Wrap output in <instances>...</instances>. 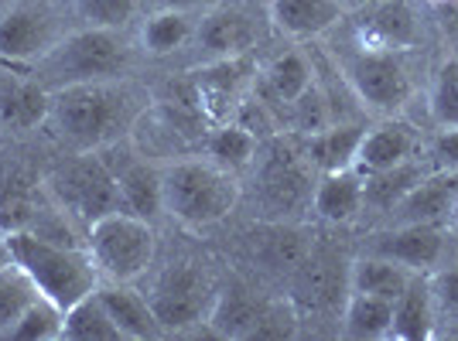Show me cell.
Instances as JSON below:
<instances>
[{"instance_id": "cell-9", "label": "cell", "mask_w": 458, "mask_h": 341, "mask_svg": "<svg viewBox=\"0 0 458 341\" xmlns=\"http://www.w3.org/2000/svg\"><path fill=\"white\" fill-rule=\"evenodd\" d=\"M345 79L356 99L373 113H394L411 99V76L394 48H369L345 62Z\"/></svg>"}, {"instance_id": "cell-26", "label": "cell", "mask_w": 458, "mask_h": 341, "mask_svg": "<svg viewBox=\"0 0 458 341\" xmlns=\"http://www.w3.org/2000/svg\"><path fill=\"white\" fill-rule=\"evenodd\" d=\"M195 35V11H154L140 28V45L154 58H165L191 45Z\"/></svg>"}, {"instance_id": "cell-18", "label": "cell", "mask_w": 458, "mask_h": 341, "mask_svg": "<svg viewBox=\"0 0 458 341\" xmlns=\"http://www.w3.org/2000/svg\"><path fill=\"white\" fill-rule=\"evenodd\" d=\"M270 24L287 38H318L343 18L339 0H270Z\"/></svg>"}, {"instance_id": "cell-42", "label": "cell", "mask_w": 458, "mask_h": 341, "mask_svg": "<svg viewBox=\"0 0 458 341\" xmlns=\"http://www.w3.org/2000/svg\"><path fill=\"white\" fill-rule=\"evenodd\" d=\"M7 263H14V260H11V243H7V232L0 229V266H7Z\"/></svg>"}, {"instance_id": "cell-34", "label": "cell", "mask_w": 458, "mask_h": 341, "mask_svg": "<svg viewBox=\"0 0 458 341\" xmlns=\"http://www.w3.org/2000/svg\"><path fill=\"white\" fill-rule=\"evenodd\" d=\"M373 14H369V24H363V38H369L366 45L369 48H397L403 41L411 38V14L397 7V4H390V0H383V4H373L369 7Z\"/></svg>"}, {"instance_id": "cell-13", "label": "cell", "mask_w": 458, "mask_h": 341, "mask_svg": "<svg viewBox=\"0 0 458 341\" xmlns=\"http://www.w3.org/2000/svg\"><path fill=\"white\" fill-rule=\"evenodd\" d=\"M373 253L407 266L411 273H428L431 266H438L445 253V232L441 226H428V222H401L397 229L383 232Z\"/></svg>"}, {"instance_id": "cell-41", "label": "cell", "mask_w": 458, "mask_h": 341, "mask_svg": "<svg viewBox=\"0 0 458 341\" xmlns=\"http://www.w3.org/2000/svg\"><path fill=\"white\" fill-rule=\"evenodd\" d=\"M209 0H154L157 11H202Z\"/></svg>"}, {"instance_id": "cell-43", "label": "cell", "mask_w": 458, "mask_h": 341, "mask_svg": "<svg viewBox=\"0 0 458 341\" xmlns=\"http://www.w3.org/2000/svg\"><path fill=\"white\" fill-rule=\"evenodd\" d=\"M445 226H448L452 236H458V195H455V205H452V212H448V222H445Z\"/></svg>"}, {"instance_id": "cell-11", "label": "cell", "mask_w": 458, "mask_h": 341, "mask_svg": "<svg viewBox=\"0 0 458 341\" xmlns=\"http://www.w3.org/2000/svg\"><path fill=\"white\" fill-rule=\"evenodd\" d=\"M191 103H199V113L209 120H226L236 113L247 89V55L202 62L189 76Z\"/></svg>"}, {"instance_id": "cell-22", "label": "cell", "mask_w": 458, "mask_h": 341, "mask_svg": "<svg viewBox=\"0 0 458 341\" xmlns=\"http://www.w3.org/2000/svg\"><path fill=\"white\" fill-rule=\"evenodd\" d=\"M335 253H311L298 260L294 270V294L311 307H328L339 301V290H349V266L339 270Z\"/></svg>"}, {"instance_id": "cell-19", "label": "cell", "mask_w": 458, "mask_h": 341, "mask_svg": "<svg viewBox=\"0 0 458 341\" xmlns=\"http://www.w3.org/2000/svg\"><path fill=\"white\" fill-rule=\"evenodd\" d=\"M52 110V89H45L35 76L7 79L0 86V123L11 130H35L41 123H48Z\"/></svg>"}, {"instance_id": "cell-20", "label": "cell", "mask_w": 458, "mask_h": 341, "mask_svg": "<svg viewBox=\"0 0 458 341\" xmlns=\"http://www.w3.org/2000/svg\"><path fill=\"white\" fill-rule=\"evenodd\" d=\"M96 294H99V301L106 304V311H110V318H114V324L120 328L123 338L144 341V338H161V335H165L157 318H154L148 297L137 294L131 284H114V280H106V284L96 287Z\"/></svg>"}, {"instance_id": "cell-16", "label": "cell", "mask_w": 458, "mask_h": 341, "mask_svg": "<svg viewBox=\"0 0 458 341\" xmlns=\"http://www.w3.org/2000/svg\"><path fill=\"white\" fill-rule=\"evenodd\" d=\"M366 205V185L363 174L356 168L328 170L318 178V185L311 191V209L318 219L332 222V226H345L352 222Z\"/></svg>"}, {"instance_id": "cell-24", "label": "cell", "mask_w": 458, "mask_h": 341, "mask_svg": "<svg viewBox=\"0 0 458 341\" xmlns=\"http://www.w3.org/2000/svg\"><path fill=\"white\" fill-rule=\"evenodd\" d=\"M411 270L386 256H363L349 263V294H373L383 301H397L407 284H411Z\"/></svg>"}, {"instance_id": "cell-3", "label": "cell", "mask_w": 458, "mask_h": 341, "mask_svg": "<svg viewBox=\"0 0 458 341\" xmlns=\"http://www.w3.org/2000/svg\"><path fill=\"white\" fill-rule=\"evenodd\" d=\"M165 215L189 229H206L223 222L240 205V181L216 161L185 157L161 168Z\"/></svg>"}, {"instance_id": "cell-4", "label": "cell", "mask_w": 458, "mask_h": 341, "mask_svg": "<svg viewBox=\"0 0 458 341\" xmlns=\"http://www.w3.org/2000/svg\"><path fill=\"white\" fill-rule=\"evenodd\" d=\"M134 52L123 31L114 28H82L58 41L45 58L31 65V76L38 79L45 89H62L76 82H103V79H123L131 69Z\"/></svg>"}, {"instance_id": "cell-5", "label": "cell", "mask_w": 458, "mask_h": 341, "mask_svg": "<svg viewBox=\"0 0 458 341\" xmlns=\"http://www.w3.org/2000/svg\"><path fill=\"white\" fill-rule=\"evenodd\" d=\"M86 249L99 270V280L134 284L154 263L157 232L148 219H137L131 212L116 209L86 229Z\"/></svg>"}, {"instance_id": "cell-33", "label": "cell", "mask_w": 458, "mask_h": 341, "mask_svg": "<svg viewBox=\"0 0 458 341\" xmlns=\"http://www.w3.org/2000/svg\"><path fill=\"white\" fill-rule=\"evenodd\" d=\"M260 318V307L243 294H216L209 311V324L223 338H250Z\"/></svg>"}, {"instance_id": "cell-15", "label": "cell", "mask_w": 458, "mask_h": 341, "mask_svg": "<svg viewBox=\"0 0 458 341\" xmlns=\"http://www.w3.org/2000/svg\"><path fill=\"white\" fill-rule=\"evenodd\" d=\"M308 170H311V164H308L305 151L274 144L267 164H264V195L277 209H298L315 191L308 185Z\"/></svg>"}, {"instance_id": "cell-30", "label": "cell", "mask_w": 458, "mask_h": 341, "mask_svg": "<svg viewBox=\"0 0 458 341\" xmlns=\"http://www.w3.org/2000/svg\"><path fill=\"white\" fill-rule=\"evenodd\" d=\"M62 338L69 341H116L123 338L120 328L114 324L106 304L99 301V294H89L79 304H72L65 311V321H62Z\"/></svg>"}, {"instance_id": "cell-2", "label": "cell", "mask_w": 458, "mask_h": 341, "mask_svg": "<svg viewBox=\"0 0 458 341\" xmlns=\"http://www.w3.org/2000/svg\"><path fill=\"white\" fill-rule=\"evenodd\" d=\"M7 243H11V260L35 280L41 297L58 304L62 311H69L103 284L86 246H65L35 229L7 232Z\"/></svg>"}, {"instance_id": "cell-23", "label": "cell", "mask_w": 458, "mask_h": 341, "mask_svg": "<svg viewBox=\"0 0 458 341\" xmlns=\"http://www.w3.org/2000/svg\"><path fill=\"white\" fill-rule=\"evenodd\" d=\"M435 321H438V311H435V301H431L428 277L414 273V277H411V284H407V290L394 301L390 338L428 341L431 335H435Z\"/></svg>"}, {"instance_id": "cell-35", "label": "cell", "mask_w": 458, "mask_h": 341, "mask_svg": "<svg viewBox=\"0 0 458 341\" xmlns=\"http://www.w3.org/2000/svg\"><path fill=\"white\" fill-rule=\"evenodd\" d=\"M62 321H65V311H62L58 304L48 301V297H38V301L21 314V321L11 328V335H7V338H14V341H58L62 338Z\"/></svg>"}, {"instance_id": "cell-14", "label": "cell", "mask_w": 458, "mask_h": 341, "mask_svg": "<svg viewBox=\"0 0 458 341\" xmlns=\"http://www.w3.org/2000/svg\"><path fill=\"white\" fill-rule=\"evenodd\" d=\"M455 195H458V170L441 168L435 174H424L418 185L394 205V215H397V222L441 226V222H448V212L455 205Z\"/></svg>"}, {"instance_id": "cell-37", "label": "cell", "mask_w": 458, "mask_h": 341, "mask_svg": "<svg viewBox=\"0 0 458 341\" xmlns=\"http://www.w3.org/2000/svg\"><path fill=\"white\" fill-rule=\"evenodd\" d=\"M79 18L89 28H114L123 31L140 11V0H76Z\"/></svg>"}, {"instance_id": "cell-7", "label": "cell", "mask_w": 458, "mask_h": 341, "mask_svg": "<svg viewBox=\"0 0 458 341\" xmlns=\"http://www.w3.org/2000/svg\"><path fill=\"white\" fill-rule=\"evenodd\" d=\"M216 290L206 270L195 263H172L148 290L154 318L165 335H182L199 321H209Z\"/></svg>"}, {"instance_id": "cell-29", "label": "cell", "mask_w": 458, "mask_h": 341, "mask_svg": "<svg viewBox=\"0 0 458 341\" xmlns=\"http://www.w3.org/2000/svg\"><path fill=\"white\" fill-rule=\"evenodd\" d=\"M311 86H315V72H311V65L301 52H281L264 69V89H267L270 99H277L284 106L301 99Z\"/></svg>"}, {"instance_id": "cell-1", "label": "cell", "mask_w": 458, "mask_h": 341, "mask_svg": "<svg viewBox=\"0 0 458 341\" xmlns=\"http://www.w3.org/2000/svg\"><path fill=\"white\" fill-rule=\"evenodd\" d=\"M144 113V96L120 79L76 82L52 93L48 127L76 151H103L134 130Z\"/></svg>"}, {"instance_id": "cell-32", "label": "cell", "mask_w": 458, "mask_h": 341, "mask_svg": "<svg viewBox=\"0 0 458 341\" xmlns=\"http://www.w3.org/2000/svg\"><path fill=\"white\" fill-rule=\"evenodd\" d=\"M428 170L420 168L418 161H403L397 168L380 170V174H366L363 185H366V205H377L383 212H394V205L401 202L407 191L418 185Z\"/></svg>"}, {"instance_id": "cell-12", "label": "cell", "mask_w": 458, "mask_h": 341, "mask_svg": "<svg viewBox=\"0 0 458 341\" xmlns=\"http://www.w3.org/2000/svg\"><path fill=\"white\" fill-rule=\"evenodd\" d=\"M257 41L253 21L236 11V7H209L202 18L195 21L191 45L199 48L202 62H219V58H240L247 55Z\"/></svg>"}, {"instance_id": "cell-28", "label": "cell", "mask_w": 458, "mask_h": 341, "mask_svg": "<svg viewBox=\"0 0 458 341\" xmlns=\"http://www.w3.org/2000/svg\"><path fill=\"white\" fill-rule=\"evenodd\" d=\"M206 151L216 164H223L226 170H247L253 161H257V151H260V137L257 133H250L243 123H236V120H226V123H219L216 130L209 133V140H206Z\"/></svg>"}, {"instance_id": "cell-46", "label": "cell", "mask_w": 458, "mask_h": 341, "mask_svg": "<svg viewBox=\"0 0 458 341\" xmlns=\"http://www.w3.org/2000/svg\"><path fill=\"white\" fill-rule=\"evenodd\" d=\"M267 4H270V0H267Z\"/></svg>"}, {"instance_id": "cell-38", "label": "cell", "mask_w": 458, "mask_h": 341, "mask_svg": "<svg viewBox=\"0 0 458 341\" xmlns=\"http://www.w3.org/2000/svg\"><path fill=\"white\" fill-rule=\"evenodd\" d=\"M298 335V307L294 301H277L260 307V318L250 338H294Z\"/></svg>"}, {"instance_id": "cell-8", "label": "cell", "mask_w": 458, "mask_h": 341, "mask_svg": "<svg viewBox=\"0 0 458 341\" xmlns=\"http://www.w3.org/2000/svg\"><path fill=\"white\" fill-rule=\"evenodd\" d=\"M65 38L48 0H14L0 11V62L35 65Z\"/></svg>"}, {"instance_id": "cell-21", "label": "cell", "mask_w": 458, "mask_h": 341, "mask_svg": "<svg viewBox=\"0 0 458 341\" xmlns=\"http://www.w3.org/2000/svg\"><path fill=\"white\" fill-rule=\"evenodd\" d=\"M363 127L356 123H328L322 130L308 133L301 151H305L311 170L328 174V170H343L356 164V151L363 144Z\"/></svg>"}, {"instance_id": "cell-6", "label": "cell", "mask_w": 458, "mask_h": 341, "mask_svg": "<svg viewBox=\"0 0 458 341\" xmlns=\"http://www.w3.org/2000/svg\"><path fill=\"white\" fill-rule=\"evenodd\" d=\"M45 191L52 195L62 215H72L89 229L96 219L120 209V191L110 164L99 151H79L69 164H62L45 178Z\"/></svg>"}, {"instance_id": "cell-25", "label": "cell", "mask_w": 458, "mask_h": 341, "mask_svg": "<svg viewBox=\"0 0 458 341\" xmlns=\"http://www.w3.org/2000/svg\"><path fill=\"white\" fill-rule=\"evenodd\" d=\"M41 191H45V181H35V178H28L21 170L4 174L0 178V229L4 232L31 229Z\"/></svg>"}, {"instance_id": "cell-27", "label": "cell", "mask_w": 458, "mask_h": 341, "mask_svg": "<svg viewBox=\"0 0 458 341\" xmlns=\"http://www.w3.org/2000/svg\"><path fill=\"white\" fill-rule=\"evenodd\" d=\"M394 324V301H383L373 294H349L343 311V328L349 338H390Z\"/></svg>"}, {"instance_id": "cell-31", "label": "cell", "mask_w": 458, "mask_h": 341, "mask_svg": "<svg viewBox=\"0 0 458 341\" xmlns=\"http://www.w3.org/2000/svg\"><path fill=\"white\" fill-rule=\"evenodd\" d=\"M38 287L35 280L21 270L18 263L0 266V338L11 335V328L21 321V314L38 301Z\"/></svg>"}, {"instance_id": "cell-45", "label": "cell", "mask_w": 458, "mask_h": 341, "mask_svg": "<svg viewBox=\"0 0 458 341\" xmlns=\"http://www.w3.org/2000/svg\"><path fill=\"white\" fill-rule=\"evenodd\" d=\"M11 4H14V0H0V11H4V7H11Z\"/></svg>"}, {"instance_id": "cell-10", "label": "cell", "mask_w": 458, "mask_h": 341, "mask_svg": "<svg viewBox=\"0 0 458 341\" xmlns=\"http://www.w3.org/2000/svg\"><path fill=\"white\" fill-rule=\"evenodd\" d=\"M120 157V164H116L114 157L106 151L103 154V161L110 164L116 178V191H120V212H131L137 219H148L154 222L161 212H165V191H161V168L151 164L148 157H140L137 151H131L123 140H116L110 144Z\"/></svg>"}, {"instance_id": "cell-39", "label": "cell", "mask_w": 458, "mask_h": 341, "mask_svg": "<svg viewBox=\"0 0 458 341\" xmlns=\"http://www.w3.org/2000/svg\"><path fill=\"white\" fill-rule=\"evenodd\" d=\"M428 287H431V301H435V311L441 314H458V266H448V270H438L428 277Z\"/></svg>"}, {"instance_id": "cell-44", "label": "cell", "mask_w": 458, "mask_h": 341, "mask_svg": "<svg viewBox=\"0 0 458 341\" xmlns=\"http://www.w3.org/2000/svg\"><path fill=\"white\" fill-rule=\"evenodd\" d=\"M356 4H363V7H373V4H383V0H356Z\"/></svg>"}, {"instance_id": "cell-40", "label": "cell", "mask_w": 458, "mask_h": 341, "mask_svg": "<svg viewBox=\"0 0 458 341\" xmlns=\"http://www.w3.org/2000/svg\"><path fill=\"white\" fill-rule=\"evenodd\" d=\"M435 157H438L441 168L458 170V127L438 133V140H435Z\"/></svg>"}, {"instance_id": "cell-36", "label": "cell", "mask_w": 458, "mask_h": 341, "mask_svg": "<svg viewBox=\"0 0 458 341\" xmlns=\"http://www.w3.org/2000/svg\"><path fill=\"white\" fill-rule=\"evenodd\" d=\"M431 116L441 130L458 127V58L445 62L431 86Z\"/></svg>"}, {"instance_id": "cell-17", "label": "cell", "mask_w": 458, "mask_h": 341, "mask_svg": "<svg viewBox=\"0 0 458 341\" xmlns=\"http://www.w3.org/2000/svg\"><path fill=\"white\" fill-rule=\"evenodd\" d=\"M418 151V133L414 127H407L401 120H390V123H380L377 130L363 133V144L356 151V164L352 168L360 174H380V170H390L411 161Z\"/></svg>"}]
</instances>
